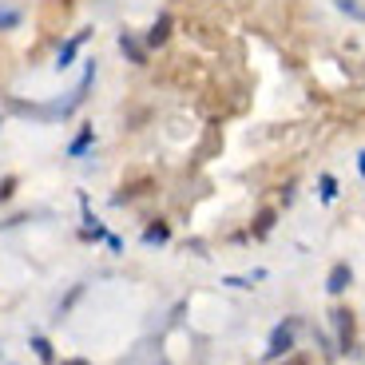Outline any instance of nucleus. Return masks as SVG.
<instances>
[{"label":"nucleus","instance_id":"ddd939ff","mask_svg":"<svg viewBox=\"0 0 365 365\" xmlns=\"http://www.w3.org/2000/svg\"><path fill=\"white\" fill-rule=\"evenodd\" d=\"M91 135H96V131L91 128H83L80 135H76V143H72V155H83V151H88V143H91Z\"/></svg>","mask_w":365,"mask_h":365},{"label":"nucleus","instance_id":"423d86ee","mask_svg":"<svg viewBox=\"0 0 365 365\" xmlns=\"http://www.w3.org/2000/svg\"><path fill=\"white\" fill-rule=\"evenodd\" d=\"M83 40H88V32H76V40H68V44L60 48V56H56V72H68V68H72V60H76V52H80Z\"/></svg>","mask_w":365,"mask_h":365},{"label":"nucleus","instance_id":"6e6552de","mask_svg":"<svg viewBox=\"0 0 365 365\" xmlns=\"http://www.w3.org/2000/svg\"><path fill=\"white\" fill-rule=\"evenodd\" d=\"M20 20H24V12L12 9V4H0V32H12V28H20Z\"/></svg>","mask_w":365,"mask_h":365},{"label":"nucleus","instance_id":"39448f33","mask_svg":"<svg viewBox=\"0 0 365 365\" xmlns=\"http://www.w3.org/2000/svg\"><path fill=\"white\" fill-rule=\"evenodd\" d=\"M119 52L128 56V64H135V68L147 64V44L135 36V32H119Z\"/></svg>","mask_w":365,"mask_h":365},{"label":"nucleus","instance_id":"9b49d317","mask_svg":"<svg viewBox=\"0 0 365 365\" xmlns=\"http://www.w3.org/2000/svg\"><path fill=\"white\" fill-rule=\"evenodd\" d=\"M334 199H338V179L322 175V202H334Z\"/></svg>","mask_w":365,"mask_h":365},{"label":"nucleus","instance_id":"4468645a","mask_svg":"<svg viewBox=\"0 0 365 365\" xmlns=\"http://www.w3.org/2000/svg\"><path fill=\"white\" fill-rule=\"evenodd\" d=\"M12 191H16V179H12V175H9V179H0V202L12 199Z\"/></svg>","mask_w":365,"mask_h":365},{"label":"nucleus","instance_id":"1a4fd4ad","mask_svg":"<svg viewBox=\"0 0 365 365\" xmlns=\"http://www.w3.org/2000/svg\"><path fill=\"white\" fill-rule=\"evenodd\" d=\"M274 219H278V210H258V219H255V238H266L274 230Z\"/></svg>","mask_w":365,"mask_h":365},{"label":"nucleus","instance_id":"9d476101","mask_svg":"<svg viewBox=\"0 0 365 365\" xmlns=\"http://www.w3.org/2000/svg\"><path fill=\"white\" fill-rule=\"evenodd\" d=\"M334 4H338V12H346V16H354V20L365 24V9L357 4V0H334Z\"/></svg>","mask_w":365,"mask_h":365},{"label":"nucleus","instance_id":"f3484780","mask_svg":"<svg viewBox=\"0 0 365 365\" xmlns=\"http://www.w3.org/2000/svg\"><path fill=\"white\" fill-rule=\"evenodd\" d=\"M72 4H76V0H64V12H68V9H72Z\"/></svg>","mask_w":365,"mask_h":365},{"label":"nucleus","instance_id":"7ed1b4c3","mask_svg":"<svg viewBox=\"0 0 365 365\" xmlns=\"http://www.w3.org/2000/svg\"><path fill=\"white\" fill-rule=\"evenodd\" d=\"M349 286H354V266L349 262H334L329 266V274H326V290L338 298V294H346Z\"/></svg>","mask_w":365,"mask_h":365},{"label":"nucleus","instance_id":"dca6fc26","mask_svg":"<svg viewBox=\"0 0 365 365\" xmlns=\"http://www.w3.org/2000/svg\"><path fill=\"white\" fill-rule=\"evenodd\" d=\"M357 171L365 175V151H361V155H357Z\"/></svg>","mask_w":365,"mask_h":365},{"label":"nucleus","instance_id":"f257e3e1","mask_svg":"<svg viewBox=\"0 0 365 365\" xmlns=\"http://www.w3.org/2000/svg\"><path fill=\"white\" fill-rule=\"evenodd\" d=\"M294 329H298V318H286L274 326L270 334V346H266V361H278V357H286L294 349Z\"/></svg>","mask_w":365,"mask_h":365},{"label":"nucleus","instance_id":"20e7f679","mask_svg":"<svg viewBox=\"0 0 365 365\" xmlns=\"http://www.w3.org/2000/svg\"><path fill=\"white\" fill-rule=\"evenodd\" d=\"M171 28H175V20H171V12H159L155 16V24L147 28V36H143V44H147V52L151 48H163L167 40H171Z\"/></svg>","mask_w":365,"mask_h":365},{"label":"nucleus","instance_id":"2eb2a0df","mask_svg":"<svg viewBox=\"0 0 365 365\" xmlns=\"http://www.w3.org/2000/svg\"><path fill=\"white\" fill-rule=\"evenodd\" d=\"M60 365H91V361H83V357H64Z\"/></svg>","mask_w":365,"mask_h":365},{"label":"nucleus","instance_id":"f8f14e48","mask_svg":"<svg viewBox=\"0 0 365 365\" xmlns=\"http://www.w3.org/2000/svg\"><path fill=\"white\" fill-rule=\"evenodd\" d=\"M32 349H36L40 361H48V365L56 361V357H52V346H48V338H32Z\"/></svg>","mask_w":365,"mask_h":365},{"label":"nucleus","instance_id":"f03ea898","mask_svg":"<svg viewBox=\"0 0 365 365\" xmlns=\"http://www.w3.org/2000/svg\"><path fill=\"white\" fill-rule=\"evenodd\" d=\"M329 318H334V329H338V354H354V310L338 306Z\"/></svg>","mask_w":365,"mask_h":365},{"label":"nucleus","instance_id":"0eeeda50","mask_svg":"<svg viewBox=\"0 0 365 365\" xmlns=\"http://www.w3.org/2000/svg\"><path fill=\"white\" fill-rule=\"evenodd\" d=\"M167 238H171V227H167L163 219H155V222H151V227L143 230V242H147V247H163Z\"/></svg>","mask_w":365,"mask_h":365}]
</instances>
